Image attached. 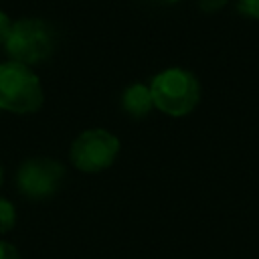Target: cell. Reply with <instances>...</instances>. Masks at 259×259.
Returning <instances> with one entry per match:
<instances>
[{"instance_id":"cell-1","label":"cell","mask_w":259,"mask_h":259,"mask_svg":"<svg viewBox=\"0 0 259 259\" xmlns=\"http://www.w3.org/2000/svg\"><path fill=\"white\" fill-rule=\"evenodd\" d=\"M154 107L172 117L190 113L200 99V85L190 71L166 69L152 79L150 85Z\"/></svg>"},{"instance_id":"cell-2","label":"cell","mask_w":259,"mask_h":259,"mask_svg":"<svg viewBox=\"0 0 259 259\" xmlns=\"http://www.w3.org/2000/svg\"><path fill=\"white\" fill-rule=\"evenodd\" d=\"M45 91L36 73L20 63L0 65V109L12 113H34L42 107Z\"/></svg>"},{"instance_id":"cell-3","label":"cell","mask_w":259,"mask_h":259,"mask_svg":"<svg viewBox=\"0 0 259 259\" xmlns=\"http://www.w3.org/2000/svg\"><path fill=\"white\" fill-rule=\"evenodd\" d=\"M6 53L14 63L34 65L45 61L55 49V32L40 18H20L12 22L10 34L4 42Z\"/></svg>"},{"instance_id":"cell-4","label":"cell","mask_w":259,"mask_h":259,"mask_svg":"<svg viewBox=\"0 0 259 259\" xmlns=\"http://www.w3.org/2000/svg\"><path fill=\"white\" fill-rule=\"evenodd\" d=\"M119 154V140L103 127L85 130L71 144V162L81 172H101L109 168Z\"/></svg>"},{"instance_id":"cell-5","label":"cell","mask_w":259,"mask_h":259,"mask_svg":"<svg viewBox=\"0 0 259 259\" xmlns=\"http://www.w3.org/2000/svg\"><path fill=\"white\" fill-rule=\"evenodd\" d=\"M65 178V166L55 158H28L14 176L18 192L30 200H45L53 196Z\"/></svg>"},{"instance_id":"cell-6","label":"cell","mask_w":259,"mask_h":259,"mask_svg":"<svg viewBox=\"0 0 259 259\" xmlns=\"http://www.w3.org/2000/svg\"><path fill=\"white\" fill-rule=\"evenodd\" d=\"M121 107L132 117H144V115H148L150 109L154 107L150 87H146L144 83H134V85L125 87V91L121 95Z\"/></svg>"},{"instance_id":"cell-7","label":"cell","mask_w":259,"mask_h":259,"mask_svg":"<svg viewBox=\"0 0 259 259\" xmlns=\"http://www.w3.org/2000/svg\"><path fill=\"white\" fill-rule=\"evenodd\" d=\"M14 225H16V208L8 198L0 196V233L12 231Z\"/></svg>"},{"instance_id":"cell-8","label":"cell","mask_w":259,"mask_h":259,"mask_svg":"<svg viewBox=\"0 0 259 259\" xmlns=\"http://www.w3.org/2000/svg\"><path fill=\"white\" fill-rule=\"evenodd\" d=\"M239 10L245 16H251V18L259 20V0H241L239 2Z\"/></svg>"},{"instance_id":"cell-9","label":"cell","mask_w":259,"mask_h":259,"mask_svg":"<svg viewBox=\"0 0 259 259\" xmlns=\"http://www.w3.org/2000/svg\"><path fill=\"white\" fill-rule=\"evenodd\" d=\"M10 28H12V20L8 18L6 12L0 10V42H2V45L6 42V38H8V34H10Z\"/></svg>"},{"instance_id":"cell-10","label":"cell","mask_w":259,"mask_h":259,"mask_svg":"<svg viewBox=\"0 0 259 259\" xmlns=\"http://www.w3.org/2000/svg\"><path fill=\"white\" fill-rule=\"evenodd\" d=\"M0 259H20V253L14 245L0 241Z\"/></svg>"},{"instance_id":"cell-11","label":"cell","mask_w":259,"mask_h":259,"mask_svg":"<svg viewBox=\"0 0 259 259\" xmlns=\"http://www.w3.org/2000/svg\"><path fill=\"white\" fill-rule=\"evenodd\" d=\"M227 2H229V0H198V6H200V10H204V12H217V10H221Z\"/></svg>"},{"instance_id":"cell-12","label":"cell","mask_w":259,"mask_h":259,"mask_svg":"<svg viewBox=\"0 0 259 259\" xmlns=\"http://www.w3.org/2000/svg\"><path fill=\"white\" fill-rule=\"evenodd\" d=\"M2 176H4V172H2V166H0V184H2Z\"/></svg>"},{"instance_id":"cell-13","label":"cell","mask_w":259,"mask_h":259,"mask_svg":"<svg viewBox=\"0 0 259 259\" xmlns=\"http://www.w3.org/2000/svg\"><path fill=\"white\" fill-rule=\"evenodd\" d=\"M166 2H176V0H166Z\"/></svg>"}]
</instances>
